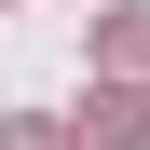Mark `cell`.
Wrapping results in <instances>:
<instances>
[{
    "instance_id": "obj_1",
    "label": "cell",
    "mask_w": 150,
    "mask_h": 150,
    "mask_svg": "<svg viewBox=\"0 0 150 150\" xmlns=\"http://www.w3.org/2000/svg\"><path fill=\"white\" fill-rule=\"evenodd\" d=\"M82 137H96V150H150V96H96Z\"/></svg>"
},
{
    "instance_id": "obj_2",
    "label": "cell",
    "mask_w": 150,
    "mask_h": 150,
    "mask_svg": "<svg viewBox=\"0 0 150 150\" xmlns=\"http://www.w3.org/2000/svg\"><path fill=\"white\" fill-rule=\"evenodd\" d=\"M0 150H82V137H68L55 109H14V137H0Z\"/></svg>"
}]
</instances>
